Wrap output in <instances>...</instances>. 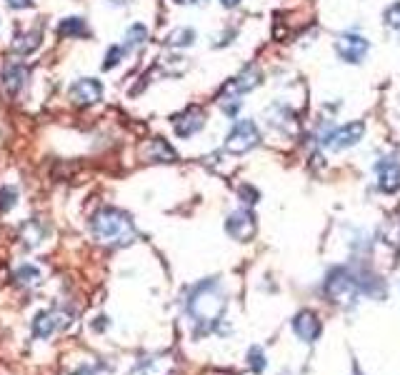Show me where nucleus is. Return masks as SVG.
I'll use <instances>...</instances> for the list:
<instances>
[{
    "label": "nucleus",
    "instance_id": "f03ea898",
    "mask_svg": "<svg viewBox=\"0 0 400 375\" xmlns=\"http://www.w3.org/2000/svg\"><path fill=\"white\" fill-rule=\"evenodd\" d=\"M90 231H93L95 240L103 246L110 248H125L135 240V225H133L131 216H125L123 210L118 208H101L90 220Z\"/></svg>",
    "mask_w": 400,
    "mask_h": 375
},
{
    "label": "nucleus",
    "instance_id": "f3484780",
    "mask_svg": "<svg viewBox=\"0 0 400 375\" xmlns=\"http://www.w3.org/2000/svg\"><path fill=\"white\" fill-rule=\"evenodd\" d=\"M58 36L60 38H85L88 36L85 21H83V18H66V21H60Z\"/></svg>",
    "mask_w": 400,
    "mask_h": 375
},
{
    "label": "nucleus",
    "instance_id": "412c9836",
    "mask_svg": "<svg viewBox=\"0 0 400 375\" xmlns=\"http://www.w3.org/2000/svg\"><path fill=\"white\" fill-rule=\"evenodd\" d=\"M15 278H18V283H21V285H40V270H38L36 266L18 268Z\"/></svg>",
    "mask_w": 400,
    "mask_h": 375
},
{
    "label": "nucleus",
    "instance_id": "4468645a",
    "mask_svg": "<svg viewBox=\"0 0 400 375\" xmlns=\"http://www.w3.org/2000/svg\"><path fill=\"white\" fill-rule=\"evenodd\" d=\"M261 86V70L255 68V65H248L245 70L240 73L238 78L226 88V93H233V95H243V93H250L253 88Z\"/></svg>",
    "mask_w": 400,
    "mask_h": 375
},
{
    "label": "nucleus",
    "instance_id": "1a4fd4ad",
    "mask_svg": "<svg viewBox=\"0 0 400 375\" xmlns=\"http://www.w3.org/2000/svg\"><path fill=\"white\" fill-rule=\"evenodd\" d=\"M335 51L341 55L345 63H360L365 58V53H368V40L360 36H341L338 38V43H335Z\"/></svg>",
    "mask_w": 400,
    "mask_h": 375
},
{
    "label": "nucleus",
    "instance_id": "f257e3e1",
    "mask_svg": "<svg viewBox=\"0 0 400 375\" xmlns=\"http://www.w3.org/2000/svg\"><path fill=\"white\" fill-rule=\"evenodd\" d=\"M226 311V290L218 278L200 281L188 296V313L200 328H213Z\"/></svg>",
    "mask_w": 400,
    "mask_h": 375
},
{
    "label": "nucleus",
    "instance_id": "423d86ee",
    "mask_svg": "<svg viewBox=\"0 0 400 375\" xmlns=\"http://www.w3.org/2000/svg\"><path fill=\"white\" fill-rule=\"evenodd\" d=\"M205 125V113L198 105H190V108H185L183 113H178V116L173 118V130L178 138H193L198 133V130Z\"/></svg>",
    "mask_w": 400,
    "mask_h": 375
},
{
    "label": "nucleus",
    "instance_id": "393cba45",
    "mask_svg": "<svg viewBox=\"0 0 400 375\" xmlns=\"http://www.w3.org/2000/svg\"><path fill=\"white\" fill-rule=\"evenodd\" d=\"M386 23L390 28L400 30V3H393V5L386 10Z\"/></svg>",
    "mask_w": 400,
    "mask_h": 375
},
{
    "label": "nucleus",
    "instance_id": "7ed1b4c3",
    "mask_svg": "<svg viewBox=\"0 0 400 375\" xmlns=\"http://www.w3.org/2000/svg\"><path fill=\"white\" fill-rule=\"evenodd\" d=\"M325 293L333 303L350 308V305H356L358 296H360V285L348 270H333L325 281Z\"/></svg>",
    "mask_w": 400,
    "mask_h": 375
},
{
    "label": "nucleus",
    "instance_id": "c85d7f7f",
    "mask_svg": "<svg viewBox=\"0 0 400 375\" xmlns=\"http://www.w3.org/2000/svg\"><path fill=\"white\" fill-rule=\"evenodd\" d=\"M131 0H110V5H118V8H123V5H128Z\"/></svg>",
    "mask_w": 400,
    "mask_h": 375
},
{
    "label": "nucleus",
    "instance_id": "4be33fe9",
    "mask_svg": "<svg viewBox=\"0 0 400 375\" xmlns=\"http://www.w3.org/2000/svg\"><path fill=\"white\" fill-rule=\"evenodd\" d=\"M18 201V190L13 185H5L0 190V210H10Z\"/></svg>",
    "mask_w": 400,
    "mask_h": 375
},
{
    "label": "nucleus",
    "instance_id": "c756f323",
    "mask_svg": "<svg viewBox=\"0 0 400 375\" xmlns=\"http://www.w3.org/2000/svg\"><path fill=\"white\" fill-rule=\"evenodd\" d=\"M220 3H223L226 8H235V5L240 3V0H220Z\"/></svg>",
    "mask_w": 400,
    "mask_h": 375
},
{
    "label": "nucleus",
    "instance_id": "9b49d317",
    "mask_svg": "<svg viewBox=\"0 0 400 375\" xmlns=\"http://www.w3.org/2000/svg\"><path fill=\"white\" fill-rule=\"evenodd\" d=\"M30 78V68L25 63H18V60H8L5 63V70H3V83H5L8 93L15 95L21 93L23 86L28 83Z\"/></svg>",
    "mask_w": 400,
    "mask_h": 375
},
{
    "label": "nucleus",
    "instance_id": "ddd939ff",
    "mask_svg": "<svg viewBox=\"0 0 400 375\" xmlns=\"http://www.w3.org/2000/svg\"><path fill=\"white\" fill-rule=\"evenodd\" d=\"M63 323H66V320H63V315H60V313H55V311L38 313L36 320H33V335H36V338H51L53 333L58 331Z\"/></svg>",
    "mask_w": 400,
    "mask_h": 375
},
{
    "label": "nucleus",
    "instance_id": "cd10ccee",
    "mask_svg": "<svg viewBox=\"0 0 400 375\" xmlns=\"http://www.w3.org/2000/svg\"><path fill=\"white\" fill-rule=\"evenodd\" d=\"M178 5H198V3H203V0H173Z\"/></svg>",
    "mask_w": 400,
    "mask_h": 375
},
{
    "label": "nucleus",
    "instance_id": "39448f33",
    "mask_svg": "<svg viewBox=\"0 0 400 375\" xmlns=\"http://www.w3.org/2000/svg\"><path fill=\"white\" fill-rule=\"evenodd\" d=\"M363 133H365V125L356 120V123H348L343 125V128H335L330 133H325L323 135V145L330 148V151H345L350 145H356L363 138Z\"/></svg>",
    "mask_w": 400,
    "mask_h": 375
},
{
    "label": "nucleus",
    "instance_id": "f8f14e48",
    "mask_svg": "<svg viewBox=\"0 0 400 375\" xmlns=\"http://www.w3.org/2000/svg\"><path fill=\"white\" fill-rule=\"evenodd\" d=\"M293 331H295V335H298L303 343H315L320 335L318 315L310 311H300L298 315H295V320H293Z\"/></svg>",
    "mask_w": 400,
    "mask_h": 375
},
{
    "label": "nucleus",
    "instance_id": "bb28decb",
    "mask_svg": "<svg viewBox=\"0 0 400 375\" xmlns=\"http://www.w3.org/2000/svg\"><path fill=\"white\" fill-rule=\"evenodd\" d=\"M8 5L15 8V10H23V8H30L33 5V0H5Z\"/></svg>",
    "mask_w": 400,
    "mask_h": 375
},
{
    "label": "nucleus",
    "instance_id": "6e6552de",
    "mask_svg": "<svg viewBox=\"0 0 400 375\" xmlns=\"http://www.w3.org/2000/svg\"><path fill=\"white\" fill-rule=\"evenodd\" d=\"M226 231L230 238L240 240V243H248L253 240L255 235V218L250 210H235L233 216L226 220Z\"/></svg>",
    "mask_w": 400,
    "mask_h": 375
},
{
    "label": "nucleus",
    "instance_id": "b1692460",
    "mask_svg": "<svg viewBox=\"0 0 400 375\" xmlns=\"http://www.w3.org/2000/svg\"><path fill=\"white\" fill-rule=\"evenodd\" d=\"M248 358H250V365H253L255 373H261V370H265V355H263L261 348H250V353H248Z\"/></svg>",
    "mask_w": 400,
    "mask_h": 375
},
{
    "label": "nucleus",
    "instance_id": "aec40b11",
    "mask_svg": "<svg viewBox=\"0 0 400 375\" xmlns=\"http://www.w3.org/2000/svg\"><path fill=\"white\" fill-rule=\"evenodd\" d=\"M148 40V28L143 23H133L125 33V48H140Z\"/></svg>",
    "mask_w": 400,
    "mask_h": 375
},
{
    "label": "nucleus",
    "instance_id": "9d476101",
    "mask_svg": "<svg viewBox=\"0 0 400 375\" xmlns=\"http://www.w3.org/2000/svg\"><path fill=\"white\" fill-rule=\"evenodd\" d=\"M378 173V188L383 193H395L400 188V163L395 158H383L375 166Z\"/></svg>",
    "mask_w": 400,
    "mask_h": 375
},
{
    "label": "nucleus",
    "instance_id": "20e7f679",
    "mask_svg": "<svg viewBox=\"0 0 400 375\" xmlns=\"http://www.w3.org/2000/svg\"><path fill=\"white\" fill-rule=\"evenodd\" d=\"M261 140V130L253 120H238V123L230 128L226 138V151L233 153V155H243V153L253 151Z\"/></svg>",
    "mask_w": 400,
    "mask_h": 375
},
{
    "label": "nucleus",
    "instance_id": "a878e982",
    "mask_svg": "<svg viewBox=\"0 0 400 375\" xmlns=\"http://www.w3.org/2000/svg\"><path fill=\"white\" fill-rule=\"evenodd\" d=\"M240 195H243V203H248V205H255V203H258V190H253L250 185L240 188Z\"/></svg>",
    "mask_w": 400,
    "mask_h": 375
},
{
    "label": "nucleus",
    "instance_id": "6ab92c4d",
    "mask_svg": "<svg viewBox=\"0 0 400 375\" xmlns=\"http://www.w3.org/2000/svg\"><path fill=\"white\" fill-rule=\"evenodd\" d=\"M40 238H43V228H40V223L38 220H28V223H23L21 228V240L25 243V246H38L40 243Z\"/></svg>",
    "mask_w": 400,
    "mask_h": 375
},
{
    "label": "nucleus",
    "instance_id": "dca6fc26",
    "mask_svg": "<svg viewBox=\"0 0 400 375\" xmlns=\"http://www.w3.org/2000/svg\"><path fill=\"white\" fill-rule=\"evenodd\" d=\"M13 51L18 53V55H30L33 51H38V45H40V28H30V30H15L13 36Z\"/></svg>",
    "mask_w": 400,
    "mask_h": 375
},
{
    "label": "nucleus",
    "instance_id": "0eeeda50",
    "mask_svg": "<svg viewBox=\"0 0 400 375\" xmlns=\"http://www.w3.org/2000/svg\"><path fill=\"white\" fill-rule=\"evenodd\" d=\"M68 95L75 105H93L103 98V86L98 78H80L70 86Z\"/></svg>",
    "mask_w": 400,
    "mask_h": 375
},
{
    "label": "nucleus",
    "instance_id": "2eb2a0df",
    "mask_svg": "<svg viewBox=\"0 0 400 375\" xmlns=\"http://www.w3.org/2000/svg\"><path fill=\"white\" fill-rule=\"evenodd\" d=\"M143 158L150 160V163H173L175 151L163 140V138H153V140L146 143V148H143Z\"/></svg>",
    "mask_w": 400,
    "mask_h": 375
},
{
    "label": "nucleus",
    "instance_id": "a211bd4d",
    "mask_svg": "<svg viewBox=\"0 0 400 375\" xmlns=\"http://www.w3.org/2000/svg\"><path fill=\"white\" fill-rule=\"evenodd\" d=\"M170 48H188V45L196 43V30L193 28H175L168 33V40H165Z\"/></svg>",
    "mask_w": 400,
    "mask_h": 375
},
{
    "label": "nucleus",
    "instance_id": "5701e85b",
    "mask_svg": "<svg viewBox=\"0 0 400 375\" xmlns=\"http://www.w3.org/2000/svg\"><path fill=\"white\" fill-rule=\"evenodd\" d=\"M123 55H125V48H120V45H113V48L105 53V63H103V68H105V70L116 68V65L123 60Z\"/></svg>",
    "mask_w": 400,
    "mask_h": 375
},
{
    "label": "nucleus",
    "instance_id": "7c9ffc66",
    "mask_svg": "<svg viewBox=\"0 0 400 375\" xmlns=\"http://www.w3.org/2000/svg\"><path fill=\"white\" fill-rule=\"evenodd\" d=\"M73 375H95V373H93L90 368H80V370H75Z\"/></svg>",
    "mask_w": 400,
    "mask_h": 375
}]
</instances>
